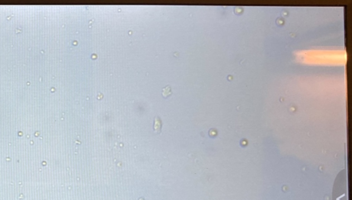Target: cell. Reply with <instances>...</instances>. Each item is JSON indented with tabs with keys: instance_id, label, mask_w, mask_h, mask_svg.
Here are the masks:
<instances>
[{
	"instance_id": "obj_1",
	"label": "cell",
	"mask_w": 352,
	"mask_h": 200,
	"mask_svg": "<svg viewBox=\"0 0 352 200\" xmlns=\"http://www.w3.org/2000/svg\"><path fill=\"white\" fill-rule=\"evenodd\" d=\"M154 131L156 133H159L161 131L162 128V121L159 116H156L155 117V122H154Z\"/></svg>"
},
{
	"instance_id": "obj_2",
	"label": "cell",
	"mask_w": 352,
	"mask_h": 200,
	"mask_svg": "<svg viewBox=\"0 0 352 200\" xmlns=\"http://www.w3.org/2000/svg\"><path fill=\"white\" fill-rule=\"evenodd\" d=\"M161 94L163 95V97L164 98H166L172 95V90H171V87L170 86H166L165 87H164V88L162 90V92Z\"/></svg>"
}]
</instances>
